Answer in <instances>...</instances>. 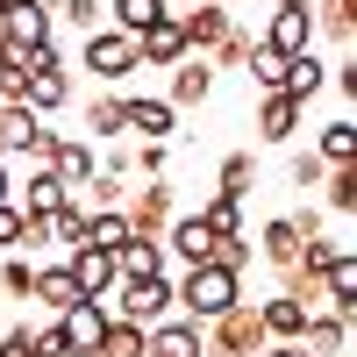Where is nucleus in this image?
<instances>
[{"instance_id":"7ed1b4c3","label":"nucleus","mask_w":357,"mask_h":357,"mask_svg":"<svg viewBox=\"0 0 357 357\" xmlns=\"http://www.w3.org/2000/svg\"><path fill=\"white\" fill-rule=\"evenodd\" d=\"M257 43L279 50V57L314 50V8H307V0H272V15L257 22Z\"/></svg>"},{"instance_id":"3c124183","label":"nucleus","mask_w":357,"mask_h":357,"mask_svg":"<svg viewBox=\"0 0 357 357\" xmlns=\"http://www.w3.org/2000/svg\"><path fill=\"white\" fill-rule=\"evenodd\" d=\"M0 15H8V0H0Z\"/></svg>"},{"instance_id":"2eb2a0df","label":"nucleus","mask_w":357,"mask_h":357,"mask_svg":"<svg viewBox=\"0 0 357 357\" xmlns=\"http://www.w3.org/2000/svg\"><path fill=\"white\" fill-rule=\"evenodd\" d=\"M229 8H222V0H207V8H186V15H178V29H186V50L193 57H207V50H215L222 36H229Z\"/></svg>"},{"instance_id":"b1692460","label":"nucleus","mask_w":357,"mask_h":357,"mask_svg":"<svg viewBox=\"0 0 357 357\" xmlns=\"http://www.w3.org/2000/svg\"><path fill=\"white\" fill-rule=\"evenodd\" d=\"M129 236H136V229H129L122 207H86V250H107V257H114Z\"/></svg>"},{"instance_id":"4468645a","label":"nucleus","mask_w":357,"mask_h":357,"mask_svg":"<svg viewBox=\"0 0 357 357\" xmlns=\"http://www.w3.org/2000/svg\"><path fill=\"white\" fill-rule=\"evenodd\" d=\"M165 250H172V257L193 272V264H207V257H215V236H207V222H200V215H172V229H165Z\"/></svg>"},{"instance_id":"ddd939ff","label":"nucleus","mask_w":357,"mask_h":357,"mask_svg":"<svg viewBox=\"0 0 357 357\" xmlns=\"http://www.w3.org/2000/svg\"><path fill=\"white\" fill-rule=\"evenodd\" d=\"M50 172L65 178V186H72V200H79V186L100 172V151H93L86 136H57V151H50Z\"/></svg>"},{"instance_id":"6e6552de","label":"nucleus","mask_w":357,"mask_h":357,"mask_svg":"<svg viewBox=\"0 0 357 357\" xmlns=\"http://www.w3.org/2000/svg\"><path fill=\"white\" fill-rule=\"evenodd\" d=\"M86 72L107 79V86L136 79V72H143V65H136V43L122 36V29H93V36H86Z\"/></svg>"},{"instance_id":"bb28decb","label":"nucleus","mask_w":357,"mask_h":357,"mask_svg":"<svg viewBox=\"0 0 357 357\" xmlns=\"http://www.w3.org/2000/svg\"><path fill=\"white\" fill-rule=\"evenodd\" d=\"M257 136L264 143H293V136H301V107H293L286 93H264L257 100Z\"/></svg>"},{"instance_id":"5701e85b","label":"nucleus","mask_w":357,"mask_h":357,"mask_svg":"<svg viewBox=\"0 0 357 357\" xmlns=\"http://www.w3.org/2000/svg\"><path fill=\"white\" fill-rule=\"evenodd\" d=\"M314 158H321V172H343V165H357V122H350V114H336V122L314 136Z\"/></svg>"},{"instance_id":"49530a36","label":"nucleus","mask_w":357,"mask_h":357,"mask_svg":"<svg viewBox=\"0 0 357 357\" xmlns=\"http://www.w3.org/2000/svg\"><path fill=\"white\" fill-rule=\"evenodd\" d=\"M0 357H29V321H15V329L0 336Z\"/></svg>"},{"instance_id":"f704fd0d","label":"nucleus","mask_w":357,"mask_h":357,"mask_svg":"<svg viewBox=\"0 0 357 357\" xmlns=\"http://www.w3.org/2000/svg\"><path fill=\"white\" fill-rule=\"evenodd\" d=\"M321 200H329V215H357V165H343V172H321Z\"/></svg>"},{"instance_id":"c9c22d12","label":"nucleus","mask_w":357,"mask_h":357,"mask_svg":"<svg viewBox=\"0 0 357 357\" xmlns=\"http://www.w3.org/2000/svg\"><path fill=\"white\" fill-rule=\"evenodd\" d=\"M200 222H207V236H215V243H222V236H243V200H200Z\"/></svg>"},{"instance_id":"473e14b6","label":"nucleus","mask_w":357,"mask_h":357,"mask_svg":"<svg viewBox=\"0 0 357 357\" xmlns=\"http://www.w3.org/2000/svg\"><path fill=\"white\" fill-rule=\"evenodd\" d=\"M36 122H43V114H29L22 100H0V158H15L22 143L36 136Z\"/></svg>"},{"instance_id":"cd10ccee","label":"nucleus","mask_w":357,"mask_h":357,"mask_svg":"<svg viewBox=\"0 0 357 357\" xmlns=\"http://www.w3.org/2000/svg\"><path fill=\"white\" fill-rule=\"evenodd\" d=\"M29 301H43L50 314H65V307L79 301V286H72L65 264H36V286H29Z\"/></svg>"},{"instance_id":"09e8293b","label":"nucleus","mask_w":357,"mask_h":357,"mask_svg":"<svg viewBox=\"0 0 357 357\" xmlns=\"http://www.w3.org/2000/svg\"><path fill=\"white\" fill-rule=\"evenodd\" d=\"M0 200H15V178H8V158H0Z\"/></svg>"},{"instance_id":"423d86ee","label":"nucleus","mask_w":357,"mask_h":357,"mask_svg":"<svg viewBox=\"0 0 357 357\" xmlns=\"http://www.w3.org/2000/svg\"><path fill=\"white\" fill-rule=\"evenodd\" d=\"M122 215H129V229H136V236H158V243H165V229H172V215H178L172 178H143V186H129Z\"/></svg>"},{"instance_id":"4be33fe9","label":"nucleus","mask_w":357,"mask_h":357,"mask_svg":"<svg viewBox=\"0 0 357 357\" xmlns=\"http://www.w3.org/2000/svg\"><path fill=\"white\" fill-rule=\"evenodd\" d=\"M0 29H8V36H15L22 50H43V43H50V8H29V0H8Z\"/></svg>"},{"instance_id":"f8f14e48","label":"nucleus","mask_w":357,"mask_h":357,"mask_svg":"<svg viewBox=\"0 0 357 357\" xmlns=\"http://www.w3.org/2000/svg\"><path fill=\"white\" fill-rule=\"evenodd\" d=\"M301 343H307V357H343L350 350V307H314Z\"/></svg>"},{"instance_id":"de8ad7c7","label":"nucleus","mask_w":357,"mask_h":357,"mask_svg":"<svg viewBox=\"0 0 357 357\" xmlns=\"http://www.w3.org/2000/svg\"><path fill=\"white\" fill-rule=\"evenodd\" d=\"M257 357H307V343H264Z\"/></svg>"},{"instance_id":"6ab92c4d","label":"nucleus","mask_w":357,"mask_h":357,"mask_svg":"<svg viewBox=\"0 0 357 357\" xmlns=\"http://www.w3.org/2000/svg\"><path fill=\"white\" fill-rule=\"evenodd\" d=\"M257 257L272 264V272H293V264H301V229H293L286 215H272L257 229Z\"/></svg>"},{"instance_id":"a878e982","label":"nucleus","mask_w":357,"mask_h":357,"mask_svg":"<svg viewBox=\"0 0 357 357\" xmlns=\"http://www.w3.org/2000/svg\"><path fill=\"white\" fill-rule=\"evenodd\" d=\"M172 15V0H107V29H122V36L136 43L151 22H165Z\"/></svg>"},{"instance_id":"412c9836","label":"nucleus","mask_w":357,"mask_h":357,"mask_svg":"<svg viewBox=\"0 0 357 357\" xmlns=\"http://www.w3.org/2000/svg\"><path fill=\"white\" fill-rule=\"evenodd\" d=\"M165 272V243L158 236H129L122 250H114V279H158Z\"/></svg>"},{"instance_id":"39448f33","label":"nucleus","mask_w":357,"mask_h":357,"mask_svg":"<svg viewBox=\"0 0 357 357\" xmlns=\"http://www.w3.org/2000/svg\"><path fill=\"white\" fill-rule=\"evenodd\" d=\"M72 100V72H65V57H57L50 43L43 50H29V86H22V107L29 114H57Z\"/></svg>"},{"instance_id":"79ce46f5","label":"nucleus","mask_w":357,"mask_h":357,"mask_svg":"<svg viewBox=\"0 0 357 357\" xmlns=\"http://www.w3.org/2000/svg\"><path fill=\"white\" fill-rule=\"evenodd\" d=\"M15 250H22V207L0 200V257H15Z\"/></svg>"},{"instance_id":"c85d7f7f","label":"nucleus","mask_w":357,"mask_h":357,"mask_svg":"<svg viewBox=\"0 0 357 357\" xmlns=\"http://www.w3.org/2000/svg\"><path fill=\"white\" fill-rule=\"evenodd\" d=\"M250 50H257V29H250V22H229V36L207 50V65H215V72H243Z\"/></svg>"},{"instance_id":"7c9ffc66","label":"nucleus","mask_w":357,"mask_h":357,"mask_svg":"<svg viewBox=\"0 0 357 357\" xmlns=\"http://www.w3.org/2000/svg\"><path fill=\"white\" fill-rule=\"evenodd\" d=\"M250 186H257V158L250 151H229L222 172H215V193L222 200H250Z\"/></svg>"},{"instance_id":"8fccbe9b","label":"nucleus","mask_w":357,"mask_h":357,"mask_svg":"<svg viewBox=\"0 0 357 357\" xmlns=\"http://www.w3.org/2000/svg\"><path fill=\"white\" fill-rule=\"evenodd\" d=\"M29 8H50V0H29Z\"/></svg>"},{"instance_id":"20e7f679","label":"nucleus","mask_w":357,"mask_h":357,"mask_svg":"<svg viewBox=\"0 0 357 357\" xmlns=\"http://www.w3.org/2000/svg\"><path fill=\"white\" fill-rule=\"evenodd\" d=\"M114 321H136V329H158V321L172 314V279H114Z\"/></svg>"},{"instance_id":"a18cd8bd","label":"nucleus","mask_w":357,"mask_h":357,"mask_svg":"<svg viewBox=\"0 0 357 357\" xmlns=\"http://www.w3.org/2000/svg\"><path fill=\"white\" fill-rule=\"evenodd\" d=\"M29 357H72L65 336H57V321H50V329H29Z\"/></svg>"},{"instance_id":"f03ea898","label":"nucleus","mask_w":357,"mask_h":357,"mask_svg":"<svg viewBox=\"0 0 357 357\" xmlns=\"http://www.w3.org/2000/svg\"><path fill=\"white\" fill-rule=\"evenodd\" d=\"M264 350V321H257V301H236L229 314H215L200 329V357H257Z\"/></svg>"},{"instance_id":"58836bf2","label":"nucleus","mask_w":357,"mask_h":357,"mask_svg":"<svg viewBox=\"0 0 357 357\" xmlns=\"http://www.w3.org/2000/svg\"><path fill=\"white\" fill-rule=\"evenodd\" d=\"M57 15H65L79 36H93V29H107V0H57Z\"/></svg>"},{"instance_id":"1a4fd4ad","label":"nucleus","mask_w":357,"mask_h":357,"mask_svg":"<svg viewBox=\"0 0 357 357\" xmlns=\"http://www.w3.org/2000/svg\"><path fill=\"white\" fill-rule=\"evenodd\" d=\"M122 129H129L136 143H165V136L178 129V107H172L165 93H122Z\"/></svg>"},{"instance_id":"aec40b11","label":"nucleus","mask_w":357,"mask_h":357,"mask_svg":"<svg viewBox=\"0 0 357 357\" xmlns=\"http://www.w3.org/2000/svg\"><path fill=\"white\" fill-rule=\"evenodd\" d=\"M257 321H264V343H301L307 307H301V301H286V293H272V301H257Z\"/></svg>"},{"instance_id":"e433bc0d","label":"nucleus","mask_w":357,"mask_h":357,"mask_svg":"<svg viewBox=\"0 0 357 357\" xmlns=\"http://www.w3.org/2000/svg\"><path fill=\"white\" fill-rule=\"evenodd\" d=\"M243 72H250V86H257V93H279V79H286V57H279V50H264V43H257V50H250V65H243Z\"/></svg>"},{"instance_id":"c756f323","label":"nucleus","mask_w":357,"mask_h":357,"mask_svg":"<svg viewBox=\"0 0 357 357\" xmlns=\"http://www.w3.org/2000/svg\"><path fill=\"white\" fill-rule=\"evenodd\" d=\"M314 29H321V36H329V43H357V0H314Z\"/></svg>"},{"instance_id":"c03bdc74","label":"nucleus","mask_w":357,"mask_h":357,"mask_svg":"<svg viewBox=\"0 0 357 357\" xmlns=\"http://www.w3.org/2000/svg\"><path fill=\"white\" fill-rule=\"evenodd\" d=\"M293 186H301V193L321 186V158H314V151H293Z\"/></svg>"},{"instance_id":"393cba45","label":"nucleus","mask_w":357,"mask_h":357,"mask_svg":"<svg viewBox=\"0 0 357 357\" xmlns=\"http://www.w3.org/2000/svg\"><path fill=\"white\" fill-rule=\"evenodd\" d=\"M65 200H72V186H65L57 172H29V186L15 193V207H22V215H57Z\"/></svg>"},{"instance_id":"9d476101","label":"nucleus","mask_w":357,"mask_h":357,"mask_svg":"<svg viewBox=\"0 0 357 357\" xmlns=\"http://www.w3.org/2000/svg\"><path fill=\"white\" fill-rule=\"evenodd\" d=\"M178 57H193V50H186V29H178V15L151 22V29L136 36V65H151V72H172Z\"/></svg>"},{"instance_id":"a211bd4d","label":"nucleus","mask_w":357,"mask_h":357,"mask_svg":"<svg viewBox=\"0 0 357 357\" xmlns=\"http://www.w3.org/2000/svg\"><path fill=\"white\" fill-rule=\"evenodd\" d=\"M329 86V65H321L314 50H301V57H286V79H279V93L293 100V107H314V93Z\"/></svg>"},{"instance_id":"9b49d317","label":"nucleus","mask_w":357,"mask_h":357,"mask_svg":"<svg viewBox=\"0 0 357 357\" xmlns=\"http://www.w3.org/2000/svg\"><path fill=\"white\" fill-rule=\"evenodd\" d=\"M65 272H72V286H79V301H107V293H114V257H107V250L72 243V250H65Z\"/></svg>"},{"instance_id":"72a5a7b5","label":"nucleus","mask_w":357,"mask_h":357,"mask_svg":"<svg viewBox=\"0 0 357 357\" xmlns=\"http://www.w3.org/2000/svg\"><path fill=\"white\" fill-rule=\"evenodd\" d=\"M86 136H100V143H122V93H100V100H86Z\"/></svg>"},{"instance_id":"a19ab883","label":"nucleus","mask_w":357,"mask_h":357,"mask_svg":"<svg viewBox=\"0 0 357 357\" xmlns=\"http://www.w3.org/2000/svg\"><path fill=\"white\" fill-rule=\"evenodd\" d=\"M0 286H8L15 301H29V286H36V257H0Z\"/></svg>"},{"instance_id":"f257e3e1","label":"nucleus","mask_w":357,"mask_h":357,"mask_svg":"<svg viewBox=\"0 0 357 357\" xmlns=\"http://www.w3.org/2000/svg\"><path fill=\"white\" fill-rule=\"evenodd\" d=\"M236 301H243V272H229V264H215V257L193 264V272L172 286V307L186 314V321H200V329H207L215 314H229Z\"/></svg>"},{"instance_id":"dca6fc26","label":"nucleus","mask_w":357,"mask_h":357,"mask_svg":"<svg viewBox=\"0 0 357 357\" xmlns=\"http://www.w3.org/2000/svg\"><path fill=\"white\" fill-rule=\"evenodd\" d=\"M143 357H200V321H186V314H165L158 329H143Z\"/></svg>"},{"instance_id":"f3484780","label":"nucleus","mask_w":357,"mask_h":357,"mask_svg":"<svg viewBox=\"0 0 357 357\" xmlns=\"http://www.w3.org/2000/svg\"><path fill=\"white\" fill-rule=\"evenodd\" d=\"M207 93H215V65H207V57H178V65H172V86H165V100H172V107H200Z\"/></svg>"},{"instance_id":"37998d69","label":"nucleus","mask_w":357,"mask_h":357,"mask_svg":"<svg viewBox=\"0 0 357 357\" xmlns=\"http://www.w3.org/2000/svg\"><path fill=\"white\" fill-rule=\"evenodd\" d=\"M250 257H257V250H250V236H222V243H215V264H229V272H243Z\"/></svg>"},{"instance_id":"ea45409f","label":"nucleus","mask_w":357,"mask_h":357,"mask_svg":"<svg viewBox=\"0 0 357 357\" xmlns=\"http://www.w3.org/2000/svg\"><path fill=\"white\" fill-rule=\"evenodd\" d=\"M100 357H143V329H136V321H107Z\"/></svg>"},{"instance_id":"4c0bfd02","label":"nucleus","mask_w":357,"mask_h":357,"mask_svg":"<svg viewBox=\"0 0 357 357\" xmlns=\"http://www.w3.org/2000/svg\"><path fill=\"white\" fill-rule=\"evenodd\" d=\"M50 243H86V200H65V207H57V215H50Z\"/></svg>"},{"instance_id":"0eeeda50","label":"nucleus","mask_w":357,"mask_h":357,"mask_svg":"<svg viewBox=\"0 0 357 357\" xmlns=\"http://www.w3.org/2000/svg\"><path fill=\"white\" fill-rule=\"evenodd\" d=\"M107 321H114V307H107V301H72L65 314H57V336H65V350H72V357H100Z\"/></svg>"},{"instance_id":"2f4dec72","label":"nucleus","mask_w":357,"mask_h":357,"mask_svg":"<svg viewBox=\"0 0 357 357\" xmlns=\"http://www.w3.org/2000/svg\"><path fill=\"white\" fill-rule=\"evenodd\" d=\"M321 293H329V307H350V314H357V257H350V250L321 264Z\"/></svg>"}]
</instances>
